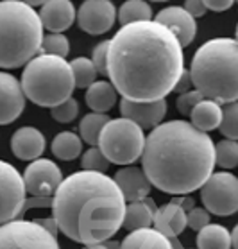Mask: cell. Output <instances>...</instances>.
Returning <instances> with one entry per match:
<instances>
[{
	"mask_svg": "<svg viewBox=\"0 0 238 249\" xmlns=\"http://www.w3.org/2000/svg\"><path fill=\"white\" fill-rule=\"evenodd\" d=\"M237 2H238V0H237Z\"/></svg>",
	"mask_w": 238,
	"mask_h": 249,
	"instance_id": "cell-48",
	"label": "cell"
},
{
	"mask_svg": "<svg viewBox=\"0 0 238 249\" xmlns=\"http://www.w3.org/2000/svg\"><path fill=\"white\" fill-rule=\"evenodd\" d=\"M20 2H23V4H27V6H31V7H36V6H43L47 0H20Z\"/></svg>",
	"mask_w": 238,
	"mask_h": 249,
	"instance_id": "cell-44",
	"label": "cell"
},
{
	"mask_svg": "<svg viewBox=\"0 0 238 249\" xmlns=\"http://www.w3.org/2000/svg\"><path fill=\"white\" fill-rule=\"evenodd\" d=\"M201 201L213 215H235L238 212V178L226 170L213 172L201 187Z\"/></svg>",
	"mask_w": 238,
	"mask_h": 249,
	"instance_id": "cell-8",
	"label": "cell"
},
{
	"mask_svg": "<svg viewBox=\"0 0 238 249\" xmlns=\"http://www.w3.org/2000/svg\"><path fill=\"white\" fill-rule=\"evenodd\" d=\"M40 13L20 0H0V68L11 70L38 56L43 41Z\"/></svg>",
	"mask_w": 238,
	"mask_h": 249,
	"instance_id": "cell-5",
	"label": "cell"
},
{
	"mask_svg": "<svg viewBox=\"0 0 238 249\" xmlns=\"http://www.w3.org/2000/svg\"><path fill=\"white\" fill-rule=\"evenodd\" d=\"M41 54H49V56H57V57H67L70 52V41L65 34L61 33H51L43 36L41 41Z\"/></svg>",
	"mask_w": 238,
	"mask_h": 249,
	"instance_id": "cell-31",
	"label": "cell"
},
{
	"mask_svg": "<svg viewBox=\"0 0 238 249\" xmlns=\"http://www.w3.org/2000/svg\"><path fill=\"white\" fill-rule=\"evenodd\" d=\"M219 131L229 140L238 142V101L222 106V122Z\"/></svg>",
	"mask_w": 238,
	"mask_h": 249,
	"instance_id": "cell-30",
	"label": "cell"
},
{
	"mask_svg": "<svg viewBox=\"0 0 238 249\" xmlns=\"http://www.w3.org/2000/svg\"><path fill=\"white\" fill-rule=\"evenodd\" d=\"M193 88L219 104L238 101V41L213 38L199 47L190 63Z\"/></svg>",
	"mask_w": 238,
	"mask_h": 249,
	"instance_id": "cell-4",
	"label": "cell"
},
{
	"mask_svg": "<svg viewBox=\"0 0 238 249\" xmlns=\"http://www.w3.org/2000/svg\"><path fill=\"white\" fill-rule=\"evenodd\" d=\"M185 72L177 38L156 20L122 25L109 40L108 77L122 99L161 101Z\"/></svg>",
	"mask_w": 238,
	"mask_h": 249,
	"instance_id": "cell-1",
	"label": "cell"
},
{
	"mask_svg": "<svg viewBox=\"0 0 238 249\" xmlns=\"http://www.w3.org/2000/svg\"><path fill=\"white\" fill-rule=\"evenodd\" d=\"M45 145L47 142L43 133L33 125H23L13 133L11 151L22 161H34V160L41 158Z\"/></svg>",
	"mask_w": 238,
	"mask_h": 249,
	"instance_id": "cell-18",
	"label": "cell"
},
{
	"mask_svg": "<svg viewBox=\"0 0 238 249\" xmlns=\"http://www.w3.org/2000/svg\"><path fill=\"white\" fill-rule=\"evenodd\" d=\"M75 22L81 31L91 36L108 33L117 22V9L111 0H85L81 4Z\"/></svg>",
	"mask_w": 238,
	"mask_h": 249,
	"instance_id": "cell-12",
	"label": "cell"
},
{
	"mask_svg": "<svg viewBox=\"0 0 238 249\" xmlns=\"http://www.w3.org/2000/svg\"><path fill=\"white\" fill-rule=\"evenodd\" d=\"M81 165H83V170H90V172H101V174H106V170L109 169V160L104 156V153L101 151L99 145H93V147L86 149L83 156H81Z\"/></svg>",
	"mask_w": 238,
	"mask_h": 249,
	"instance_id": "cell-32",
	"label": "cell"
},
{
	"mask_svg": "<svg viewBox=\"0 0 238 249\" xmlns=\"http://www.w3.org/2000/svg\"><path fill=\"white\" fill-rule=\"evenodd\" d=\"M108 122H109V117L106 113H95V111H91V113L85 115L79 124L81 140L86 142L90 147L99 145L101 133Z\"/></svg>",
	"mask_w": 238,
	"mask_h": 249,
	"instance_id": "cell-27",
	"label": "cell"
},
{
	"mask_svg": "<svg viewBox=\"0 0 238 249\" xmlns=\"http://www.w3.org/2000/svg\"><path fill=\"white\" fill-rule=\"evenodd\" d=\"M22 83L13 74L0 70V125L13 124L25 109Z\"/></svg>",
	"mask_w": 238,
	"mask_h": 249,
	"instance_id": "cell-13",
	"label": "cell"
},
{
	"mask_svg": "<svg viewBox=\"0 0 238 249\" xmlns=\"http://www.w3.org/2000/svg\"><path fill=\"white\" fill-rule=\"evenodd\" d=\"M197 249H231V233L222 224H208L197 231Z\"/></svg>",
	"mask_w": 238,
	"mask_h": 249,
	"instance_id": "cell-25",
	"label": "cell"
},
{
	"mask_svg": "<svg viewBox=\"0 0 238 249\" xmlns=\"http://www.w3.org/2000/svg\"><path fill=\"white\" fill-rule=\"evenodd\" d=\"M215 165L222 170L238 167V142L237 140H221L215 143Z\"/></svg>",
	"mask_w": 238,
	"mask_h": 249,
	"instance_id": "cell-29",
	"label": "cell"
},
{
	"mask_svg": "<svg viewBox=\"0 0 238 249\" xmlns=\"http://www.w3.org/2000/svg\"><path fill=\"white\" fill-rule=\"evenodd\" d=\"M203 99H206V97H204L199 90H195V88L190 90V91H187V93H179L177 99H176L177 111H179L183 117H190L192 109L195 108Z\"/></svg>",
	"mask_w": 238,
	"mask_h": 249,
	"instance_id": "cell-34",
	"label": "cell"
},
{
	"mask_svg": "<svg viewBox=\"0 0 238 249\" xmlns=\"http://www.w3.org/2000/svg\"><path fill=\"white\" fill-rule=\"evenodd\" d=\"M120 113L124 119L133 120L138 124L143 131L158 127L163 122L165 115H167V101H153V102H138L129 101V99H122L120 101Z\"/></svg>",
	"mask_w": 238,
	"mask_h": 249,
	"instance_id": "cell-14",
	"label": "cell"
},
{
	"mask_svg": "<svg viewBox=\"0 0 238 249\" xmlns=\"http://www.w3.org/2000/svg\"><path fill=\"white\" fill-rule=\"evenodd\" d=\"M111 248V246H109V244H90V246H85V248L83 249H109Z\"/></svg>",
	"mask_w": 238,
	"mask_h": 249,
	"instance_id": "cell-45",
	"label": "cell"
},
{
	"mask_svg": "<svg viewBox=\"0 0 238 249\" xmlns=\"http://www.w3.org/2000/svg\"><path fill=\"white\" fill-rule=\"evenodd\" d=\"M192 86H193L192 75H190V72L185 68V72H183L181 77H179V81L176 83V88H174V91H177V93H187V91H190V88H192Z\"/></svg>",
	"mask_w": 238,
	"mask_h": 249,
	"instance_id": "cell-40",
	"label": "cell"
},
{
	"mask_svg": "<svg viewBox=\"0 0 238 249\" xmlns=\"http://www.w3.org/2000/svg\"><path fill=\"white\" fill-rule=\"evenodd\" d=\"M124 194L113 178L79 170L63 179L52 197V217L70 240L102 244L117 235L125 213Z\"/></svg>",
	"mask_w": 238,
	"mask_h": 249,
	"instance_id": "cell-3",
	"label": "cell"
},
{
	"mask_svg": "<svg viewBox=\"0 0 238 249\" xmlns=\"http://www.w3.org/2000/svg\"><path fill=\"white\" fill-rule=\"evenodd\" d=\"M153 2H167V0H153Z\"/></svg>",
	"mask_w": 238,
	"mask_h": 249,
	"instance_id": "cell-46",
	"label": "cell"
},
{
	"mask_svg": "<svg viewBox=\"0 0 238 249\" xmlns=\"http://www.w3.org/2000/svg\"><path fill=\"white\" fill-rule=\"evenodd\" d=\"M235 40H237V41H238V25H237V38H235Z\"/></svg>",
	"mask_w": 238,
	"mask_h": 249,
	"instance_id": "cell-47",
	"label": "cell"
},
{
	"mask_svg": "<svg viewBox=\"0 0 238 249\" xmlns=\"http://www.w3.org/2000/svg\"><path fill=\"white\" fill-rule=\"evenodd\" d=\"M63 172L52 160L38 158L27 165L23 172L25 190L38 197H54L56 190L63 183Z\"/></svg>",
	"mask_w": 238,
	"mask_h": 249,
	"instance_id": "cell-11",
	"label": "cell"
},
{
	"mask_svg": "<svg viewBox=\"0 0 238 249\" xmlns=\"http://www.w3.org/2000/svg\"><path fill=\"white\" fill-rule=\"evenodd\" d=\"M183 7H185L193 18L204 17L206 11H208V7H206V4H204L203 0H185V6Z\"/></svg>",
	"mask_w": 238,
	"mask_h": 249,
	"instance_id": "cell-37",
	"label": "cell"
},
{
	"mask_svg": "<svg viewBox=\"0 0 238 249\" xmlns=\"http://www.w3.org/2000/svg\"><path fill=\"white\" fill-rule=\"evenodd\" d=\"M113 179L119 185L120 192L124 194L127 203L149 197V192L153 188L142 167H135V165H125V167L119 169Z\"/></svg>",
	"mask_w": 238,
	"mask_h": 249,
	"instance_id": "cell-16",
	"label": "cell"
},
{
	"mask_svg": "<svg viewBox=\"0 0 238 249\" xmlns=\"http://www.w3.org/2000/svg\"><path fill=\"white\" fill-rule=\"evenodd\" d=\"M27 190L23 176L11 163L0 160V226L23 215Z\"/></svg>",
	"mask_w": 238,
	"mask_h": 249,
	"instance_id": "cell-10",
	"label": "cell"
},
{
	"mask_svg": "<svg viewBox=\"0 0 238 249\" xmlns=\"http://www.w3.org/2000/svg\"><path fill=\"white\" fill-rule=\"evenodd\" d=\"M29 208H52V197H38V196H31L25 199L23 204V213Z\"/></svg>",
	"mask_w": 238,
	"mask_h": 249,
	"instance_id": "cell-38",
	"label": "cell"
},
{
	"mask_svg": "<svg viewBox=\"0 0 238 249\" xmlns=\"http://www.w3.org/2000/svg\"><path fill=\"white\" fill-rule=\"evenodd\" d=\"M222 122V104L211 99H203L190 113V124L203 133L219 129Z\"/></svg>",
	"mask_w": 238,
	"mask_h": 249,
	"instance_id": "cell-22",
	"label": "cell"
},
{
	"mask_svg": "<svg viewBox=\"0 0 238 249\" xmlns=\"http://www.w3.org/2000/svg\"><path fill=\"white\" fill-rule=\"evenodd\" d=\"M117 20H119L120 27L135 22L153 20V7L147 0H125L117 13Z\"/></svg>",
	"mask_w": 238,
	"mask_h": 249,
	"instance_id": "cell-26",
	"label": "cell"
},
{
	"mask_svg": "<svg viewBox=\"0 0 238 249\" xmlns=\"http://www.w3.org/2000/svg\"><path fill=\"white\" fill-rule=\"evenodd\" d=\"M158 23L165 25L170 33L177 38V41L181 43V47H188L195 40L197 36V20L185 9L179 6H170L165 7L156 15L154 18Z\"/></svg>",
	"mask_w": 238,
	"mask_h": 249,
	"instance_id": "cell-15",
	"label": "cell"
},
{
	"mask_svg": "<svg viewBox=\"0 0 238 249\" xmlns=\"http://www.w3.org/2000/svg\"><path fill=\"white\" fill-rule=\"evenodd\" d=\"M52 154L61 161H72L83 153V140L74 131H61L52 140Z\"/></svg>",
	"mask_w": 238,
	"mask_h": 249,
	"instance_id": "cell-24",
	"label": "cell"
},
{
	"mask_svg": "<svg viewBox=\"0 0 238 249\" xmlns=\"http://www.w3.org/2000/svg\"><path fill=\"white\" fill-rule=\"evenodd\" d=\"M79 115V102L75 101L74 97H70L67 101H63L61 104H57L54 108H51V117L59 124H70L74 122Z\"/></svg>",
	"mask_w": 238,
	"mask_h": 249,
	"instance_id": "cell-33",
	"label": "cell"
},
{
	"mask_svg": "<svg viewBox=\"0 0 238 249\" xmlns=\"http://www.w3.org/2000/svg\"><path fill=\"white\" fill-rule=\"evenodd\" d=\"M231 248L238 249V224L233 228V231H231Z\"/></svg>",
	"mask_w": 238,
	"mask_h": 249,
	"instance_id": "cell-43",
	"label": "cell"
},
{
	"mask_svg": "<svg viewBox=\"0 0 238 249\" xmlns=\"http://www.w3.org/2000/svg\"><path fill=\"white\" fill-rule=\"evenodd\" d=\"M34 222H38L41 228H45L47 231L52 233L54 237H56L57 233H59V228H57V222H56V219H54V217H47V219H36Z\"/></svg>",
	"mask_w": 238,
	"mask_h": 249,
	"instance_id": "cell-41",
	"label": "cell"
},
{
	"mask_svg": "<svg viewBox=\"0 0 238 249\" xmlns=\"http://www.w3.org/2000/svg\"><path fill=\"white\" fill-rule=\"evenodd\" d=\"M108 49H109V40L101 41L99 45L91 52V61L97 68V74L108 77Z\"/></svg>",
	"mask_w": 238,
	"mask_h": 249,
	"instance_id": "cell-35",
	"label": "cell"
},
{
	"mask_svg": "<svg viewBox=\"0 0 238 249\" xmlns=\"http://www.w3.org/2000/svg\"><path fill=\"white\" fill-rule=\"evenodd\" d=\"M172 203L179 204V206H181L185 212H190L192 208H195V204H193V199L190 197V196H174Z\"/></svg>",
	"mask_w": 238,
	"mask_h": 249,
	"instance_id": "cell-42",
	"label": "cell"
},
{
	"mask_svg": "<svg viewBox=\"0 0 238 249\" xmlns=\"http://www.w3.org/2000/svg\"><path fill=\"white\" fill-rule=\"evenodd\" d=\"M203 2L206 4V7H208L210 11L222 13V11H227L237 0H203Z\"/></svg>",
	"mask_w": 238,
	"mask_h": 249,
	"instance_id": "cell-39",
	"label": "cell"
},
{
	"mask_svg": "<svg viewBox=\"0 0 238 249\" xmlns=\"http://www.w3.org/2000/svg\"><path fill=\"white\" fill-rule=\"evenodd\" d=\"M20 83L25 99L41 108H54L70 99L75 90L70 63L49 54L33 57L23 68Z\"/></svg>",
	"mask_w": 238,
	"mask_h": 249,
	"instance_id": "cell-6",
	"label": "cell"
},
{
	"mask_svg": "<svg viewBox=\"0 0 238 249\" xmlns=\"http://www.w3.org/2000/svg\"><path fill=\"white\" fill-rule=\"evenodd\" d=\"M77 11L72 0H47L40 9L43 29L51 33H65L74 25Z\"/></svg>",
	"mask_w": 238,
	"mask_h": 249,
	"instance_id": "cell-17",
	"label": "cell"
},
{
	"mask_svg": "<svg viewBox=\"0 0 238 249\" xmlns=\"http://www.w3.org/2000/svg\"><path fill=\"white\" fill-rule=\"evenodd\" d=\"M156 203L154 199L145 197L140 201H133L127 203L124 213V222L122 228H125L127 231H135V230H143V228H151L154 221V213H156Z\"/></svg>",
	"mask_w": 238,
	"mask_h": 249,
	"instance_id": "cell-20",
	"label": "cell"
},
{
	"mask_svg": "<svg viewBox=\"0 0 238 249\" xmlns=\"http://www.w3.org/2000/svg\"><path fill=\"white\" fill-rule=\"evenodd\" d=\"M153 228L158 230L161 235L167 238H177V235H181L187 226V212L176 203H167L163 206H159L154 213Z\"/></svg>",
	"mask_w": 238,
	"mask_h": 249,
	"instance_id": "cell-19",
	"label": "cell"
},
{
	"mask_svg": "<svg viewBox=\"0 0 238 249\" xmlns=\"http://www.w3.org/2000/svg\"><path fill=\"white\" fill-rule=\"evenodd\" d=\"M119 249H174L170 238L154 230V228H143L129 231V235L122 240Z\"/></svg>",
	"mask_w": 238,
	"mask_h": 249,
	"instance_id": "cell-21",
	"label": "cell"
},
{
	"mask_svg": "<svg viewBox=\"0 0 238 249\" xmlns=\"http://www.w3.org/2000/svg\"><path fill=\"white\" fill-rule=\"evenodd\" d=\"M85 101L95 113H108L117 104V90L109 81H95L86 88Z\"/></svg>",
	"mask_w": 238,
	"mask_h": 249,
	"instance_id": "cell-23",
	"label": "cell"
},
{
	"mask_svg": "<svg viewBox=\"0 0 238 249\" xmlns=\"http://www.w3.org/2000/svg\"><path fill=\"white\" fill-rule=\"evenodd\" d=\"M70 68H72L75 88H85L86 90L88 86H91L97 81V68L90 57H75L70 61Z\"/></svg>",
	"mask_w": 238,
	"mask_h": 249,
	"instance_id": "cell-28",
	"label": "cell"
},
{
	"mask_svg": "<svg viewBox=\"0 0 238 249\" xmlns=\"http://www.w3.org/2000/svg\"><path fill=\"white\" fill-rule=\"evenodd\" d=\"M0 249H61L57 238L34 221L6 222L0 226Z\"/></svg>",
	"mask_w": 238,
	"mask_h": 249,
	"instance_id": "cell-9",
	"label": "cell"
},
{
	"mask_svg": "<svg viewBox=\"0 0 238 249\" xmlns=\"http://www.w3.org/2000/svg\"><path fill=\"white\" fill-rule=\"evenodd\" d=\"M142 169L161 192L190 196L213 174L215 143L188 120L161 122L145 138Z\"/></svg>",
	"mask_w": 238,
	"mask_h": 249,
	"instance_id": "cell-2",
	"label": "cell"
},
{
	"mask_svg": "<svg viewBox=\"0 0 238 249\" xmlns=\"http://www.w3.org/2000/svg\"><path fill=\"white\" fill-rule=\"evenodd\" d=\"M210 224V212L206 208H192L187 212V226L193 231H201Z\"/></svg>",
	"mask_w": 238,
	"mask_h": 249,
	"instance_id": "cell-36",
	"label": "cell"
},
{
	"mask_svg": "<svg viewBox=\"0 0 238 249\" xmlns=\"http://www.w3.org/2000/svg\"><path fill=\"white\" fill-rule=\"evenodd\" d=\"M145 133L138 124L129 119H109L99 138V147L109 163L131 165L142 158L145 149Z\"/></svg>",
	"mask_w": 238,
	"mask_h": 249,
	"instance_id": "cell-7",
	"label": "cell"
}]
</instances>
